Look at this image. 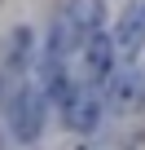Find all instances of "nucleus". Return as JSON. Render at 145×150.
<instances>
[{
    "label": "nucleus",
    "mask_w": 145,
    "mask_h": 150,
    "mask_svg": "<svg viewBox=\"0 0 145 150\" xmlns=\"http://www.w3.org/2000/svg\"><path fill=\"white\" fill-rule=\"evenodd\" d=\"M5 110H9V132H13V141L31 146V141H40V137H44L48 93H44V84H40V75H27V80L9 93Z\"/></svg>",
    "instance_id": "obj_1"
},
{
    "label": "nucleus",
    "mask_w": 145,
    "mask_h": 150,
    "mask_svg": "<svg viewBox=\"0 0 145 150\" xmlns=\"http://www.w3.org/2000/svg\"><path fill=\"white\" fill-rule=\"evenodd\" d=\"M79 57H84V84H92V88L106 93V84L114 80V44H110V35L106 31L88 35L84 49H79Z\"/></svg>",
    "instance_id": "obj_2"
},
{
    "label": "nucleus",
    "mask_w": 145,
    "mask_h": 150,
    "mask_svg": "<svg viewBox=\"0 0 145 150\" xmlns=\"http://www.w3.org/2000/svg\"><path fill=\"white\" fill-rule=\"evenodd\" d=\"M106 102L114 115H132L145 106V71L141 66H127V71H114V80L106 84Z\"/></svg>",
    "instance_id": "obj_3"
},
{
    "label": "nucleus",
    "mask_w": 145,
    "mask_h": 150,
    "mask_svg": "<svg viewBox=\"0 0 145 150\" xmlns=\"http://www.w3.org/2000/svg\"><path fill=\"white\" fill-rule=\"evenodd\" d=\"M62 119L75 128V132H92V128H97V119H101V88L79 84V88H75V97L66 102Z\"/></svg>",
    "instance_id": "obj_4"
},
{
    "label": "nucleus",
    "mask_w": 145,
    "mask_h": 150,
    "mask_svg": "<svg viewBox=\"0 0 145 150\" xmlns=\"http://www.w3.org/2000/svg\"><path fill=\"white\" fill-rule=\"evenodd\" d=\"M110 44H114V53H123V57H136V53L145 49V13H141V5H127V9L119 13V22H114V31H110Z\"/></svg>",
    "instance_id": "obj_5"
},
{
    "label": "nucleus",
    "mask_w": 145,
    "mask_h": 150,
    "mask_svg": "<svg viewBox=\"0 0 145 150\" xmlns=\"http://www.w3.org/2000/svg\"><path fill=\"white\" fill-rule=\"evenodd\" d=\"M62 13L70 18V27L88 40V35H97V31L106 27V0H66Z\"/></svg>",
    "instance_id": "obj_6"
},
{
    "label": "nucleus",
    "mask_w": 145,
    "mask_h": 150,
    "mask_svg": "<svg viewBox=\"0 0 145 150\" xmlns=\"http://www.w3.org/2000/svg\"><path fill=\"white\" fill-rule=\"evenodd\" d=\"M141 13H145V5H141Z\"/></svg>",
    "instance_id": "obj_7"
}]
</instances>
